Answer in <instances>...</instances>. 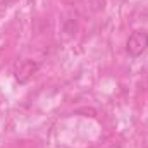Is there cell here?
<instances>
[{"label":"cell","mask_w":148,"mask_h":148,"mask_svg":"<svg viewBox=\"0 0 148 148\" xmlns=\"http://www.w3.org/2000/svg\"><path fill=\"white\" fill-rule=\"evenodd\" d=\"M38 69H40V64H38V62L29 60V59H28V60H23V62L16 67V73H14L16 81L21 83V84L28 83V81L35 76V73H36Z\"/></svg>","instance_id":"2"},{"label":"cell","mask_w":148,"mask_h":148,"mask_svg":"<svg viewBox=\"0 0 148 148\" xmlns=\"http://www.w3.org/2000/svg\"><path fill=\"white\" fill-rule=\"evenodd\" d=\"M147 48H148V33L145 29H136L129 35L127 41H126V52H127L129 57L136 59V57L143 55L147 52Z\"/></svg>","instance_id":"1"}]
</instances>
